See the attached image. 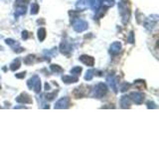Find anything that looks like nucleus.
I'll use <instances>...</instances> for the list:
<instances>
[{
  "mask_svg": "<svg viewBox=\"0 0 159 149\" xmlns=\"http://www.w3.org/2000/svg\"><path fill=\"white\" fill-rule=\"evenodd\" d=\"M27 86L30 89H33L35 93H38L41 92V79L37 74H34L31 79H28Z\"/></svg>",
  "mask_w": 159,
  "mask_h": 149,
  "instance_id": "nucleus-1",
  "label": "nucleus"
},
{
  "mask_svg": "<svg viewBox=\"0 0 159 149\" xmlns=\"http://www.w3.org/2000/svg\"><path fill=\"white\" fill-rule=\"evenodd\" d=\"M89 27V24L86 20L81 18H73V28L76 32H84V30H87Z\"/></svg>",
  "mask_w": 159,
  "mask_h": 149,
  "instance_id": "nucleus-2",
  "label": "nucleus"
},
{
  "mask_svg": "<svg viewBox=\"0 0 159 149\" xmlns=\"http://www.w3.org/2000/svg\"><path fill=\"white\" fill-rule=\"evenodd\" d=\"M107 93V84H103V83H99V84H97L96 87H94L93 96L94 97H97V98H102V97H103L104 96H106Z\"/></svg>",
  "mask_w": 159,
  "mask_h": 149,
  "instance_id": "nucleus-3",
  "label": "nucleus"
},
{
  "mask_svg": "<svg viewBox=\"0 0 159 149\" xmlns=\"http://www.w3.org/2000/svg\"><path fill=\"white\" fill-rule=\"evenodd\" d=\"M118 9H119V13H120V16L122 19V22L124 24H126L129 16H130V12H129V8L127 7V5L124 2H119L118 4Z\"/></svg>",
  "mask_w": 159,
  "mask_h": 149,
  "instance_id": "nucleus-4",
  "label": "nucleus"
},
{
  "mask_svg": "<svg viewBox=\"0 0 159 149\" xmlns=\"http://www.w3.org/2000/svg\"><path fill=\"white\" fill-rule=\"evenodd\" d=\"M157 22H158V15H152V16L146 19L145 23H144V27L147 30H152L157 25Z\"/></svg>",
  "mask_w": 159,
  "mask_h": 149,
  "instance_id": "nucleus-5",
  "label": "nucleus"
},
{
  "mask_svg": "<svg viewBox=\"0 0 159 149\" xmlns=\"http://www.w3.org/2000/svg\"><path fill=\"white\" fill-rule=\"evenodd\" d=\"M60 51H61L62 54L66 55V56H69L70 54L73 52V47L72 44L69 43L68 41H64L60 45Z\"/></svg>",
  "mask_w": 159,
  "mask_h": 149,
  "instance_id": "nucleus-6",
  "label": "nucleus"
},
{
  "mask_svg": "<svg viewBox=\"0 0 159 149\" xmlns=\"http://www.w3.org/2000/svg\"><path fill=\"white\" fill-rule=\"evenodd\" d=\"M129 97H130L131 102H135L136 104H141L144 101V94L142 93L139 92H133L129 94Z\"/></svg>",
  "mask_w": 159,
  "mask_h": 149,
  "instance_id": "nucleus-7",
  "label": "nucleus"
},
{
  "mask_svg": "<svg viewBox=\"0 0 159 149\" xmlns=\"http://www.w3.org/2000/svg\"><path fill=\"white\" fill-rule=\"evenodd\" d=\"M16 102L19 103H32L33 102L31 97H30L27 93H22L20 96H18L16 97Z\"/></svg>",
  "mask_w": 159,
  "mask_h": 149,
  "instance_id": "nucleus-8",
  "label": "nucleus"
},
{
  "mask_svg": "<svg viewBox=\"0 0 159 149\" xmlns=\"http://www.w3.org/2000/svg\"><path fill=\"white\" fill-rule=\"evenodd\" d=\"M70 106V98L65 97H62L61 99H59V101L56 102L55 104V108H68Z\"/></svg>",
  "mask_w": 159,
  "mask_h": 149,
  "instance_id": "nucleus-9",
  "label": "nucleus"
},
{
  "mask_svg": "<svg viewBox=\"0 0 159 149\" xmlns=\"http://www.w3.org/2000/svg\"><path fill=\"white\" fill-rule=\"evenodd\" d=\"M107 82L108 83L109 87L111 88V89H113L114 93H117L118 92V82H117V79L114 78L113 76H108L107 79Z\"/></svg>",
  "mask_w": 159,
  "mask_h": 149,
  "instance_id": "nucleus-10",
  "label": "nucleus"
},
{
  "mask_svg": "<svg viewBox=\"0 0 159 149\" xmlns=\"http://www.w3.org/2000/svg\"><path fill=\"white\" fill-rule=\"evenodd\" d=\"M79 59H80V61L86 65V66L93 67L94 65V59L91 56H88V55H82Z\"/></svg>",
  "mask_w": 159,
  "mask_h": 149,
  "instance_id": "nucleus-11",
  "label": "nucleus"
},
{
  "mask_svg": "<svg viewBox=\"0 0 159 149\" xmlns=\"http://www.w3.org/2000/svg\"><path fill=\"white\" fill-rule=\"evenodd\" d=\"M121 43L120 42H113L111 45V47H109V53H111V55H117L119 54V52L121 51Z\"/></svg>",
  "mask_w": 159,
  "mask_h": 149,
  "instance_id": "nucleus-12",
  "label": "nucleus"
},
{
  "mask_svg": "<svg viewBox=\"0 0 159 149\" xmlns=\"http://www.w3.org/2000/svg\"><path fill=\"white\" fill-rule=\"evenodd\" d=\"M83 87H80V88H77L76 89H75V92H74V94H75V97H76L77 98H80V97H83L84 96H87L88 94V88L86 87V89H83Z\"/></svg>",
  "mask_w": 159,
  "mask_h": 149,
  "instance_id": "nucleus-13",
  "label": "nucleus"
},
{
  "mask_svg": "<svg viewBox=\"0 0 159 149\" xmlns=\"http://www.w3.org/2000/svg\"><path fill=\"white\" fill-rule=\"evenodd\" d=\"M131 104V99L129 96H122L120 98V106L122 108H127L130 106Z\"/></svg>",
  "mask_w": 159,
  "mask_h": 149,
  "instance_id": "nucleus-14",
  "label": "nucleus"
},
{
  "mask_svg": "<svg viewBox=\"0 0 159 149\" xmlns=\"http://www.w3.org/2000/svg\"><path fill=\"white\" fill-rule=\"evenodd\" d=\"M62 79H63V82L66 84H74L79 81L78 77H75L74 74H71V76H63Z\"/></svg>",
  "mask_w": 159,
  "mask_h": 149,
  "instance_id": "nucleus-15",
  "label": "nucleus"
},
{
  "mask_svg": "<svg viewBox=\"0 0 159 149\" xmlns=\"http://www.w3.org/2000/svg\"><path fill=\"white\" fill-rule=\"evenodd\" d=\"M21 67V63H20V59H15L14 61L10 64V70H11L12 72H15L17 71V70Z\"/></svg>",
  "mask_w": 159,
  "mask_h": 149,
  "instance_id": "nucleus-16",
  "label": "nucleus"
},
{
  "mask_svg": "<svg viewBox=\"0 0 159 149\" xmlns=\"http://www.w3.org/2000/svg\"><path fill=\"white\" fill-rule=\"evenodd\" d=\"M26 13V7L24 5H20L16 8V12H15V17H18L20 15H24Z\"/></svg>",
  "mask_w": 159,
  "mask_h": 149,
  "instance_id": "nucleus-17",
  "label": "nucleus"
},
{
  "mask_svg": "<svg viewBox=\"0 0 159 149\" xmlns=\"http://www.w3.org/2000/svg\"><path fill=\"white\" fill-rule=\"evenodd\" d=\"M45 38H46V30H45L44 28H40L38 30V39L40 42H42L45 40Z\"/></svg>",
  "mask_w": 159,
  "mask_h": 149,
  "instance_id": "nucleus-18",
  "label": "nucleus"
},
{
  "mask_svg": "<svg viewBox=\"0 0 159 149\" xmlns=\"http://www.w3.org/2000/svg\"><path fill=\"white\" fill-rule=\"evenodd\" d=\"M5 42H6V44L9 45V46H11L14 50L17 49L18 47H20V44L16 41H14L13 39H6L5 40Z\"/></svg>",
  "mask_w": 159,
  "mask_h": 149,
  "instance_id": "nucleus-19",
  "label": "nucleus"
},
{
  "mask_svg": "<svg viewBox=\"0 0 159 149\" xmlns=\"http://www.w3.org/2000/svg\"><path fill=\"white\" fill-rule=\"evenodd\" d=\"M50 69H51V71L53 73H56V74H61L64 72L63 68L60 67L59 65H51V66H50Z\"/></svg>",
  "mask_w": 159,
  "mask_h": 149,
  "instance_id": "nucleus-20",
  "label": "nucleus"
},
{
  "mask_svg": "<svg viewBox=\"0 0 159 149\" xmlns=\"http://www.w3.org/2000/svg\"><path fill=\"white\" fill-rule=\"evenodd\" d=\"M57 93L58 92H53V93H48L45 94V98L47 99V101H53V99L56 97L57 96Z\"/></svg>",
  "mask_w": 159,
  "mask_h": 149,
  "instance_id": "nucleus-21",
  "label": "nucleus"
},
{
  "mask_svg": "<svg viewBox=\"0 0 159 149\" xmlns=\"http://www.w3.org/2000/svg\"><path fill=\"white\" fill-rule=\"evenodd\" d=\"M34 59H35L34 55H28V56L24 59V63L26 65H31L34 62Z\"/></svg>",
  "mask_w": 159,
  "mask_h": 149,
  "instance_id": "nucleus-22",
  "label": "nucleus"
},
{
  "mask_svg": "<svg viewBox=\"0 0 159 149\" xmlns=\"http://www.w3.org/2000/svg\"><path fill=\"white\" fill-rule=\"evenodd\" d=\"M39 5L37 3H32L31 5V14L32 15H36L39 12Z\"/></svg>",
  "mask_w": 159,
  "mask_h": 149,
  "instance_id": "nucleus-23",
  "label": "nucleus"
},
{
  "mask_svg": "<svg viewBox=\"0 0 159 149\" xmlns=\"http://www.w3.org/2000/svg\"><path fill=\"white\" fill-rule=\"evenodd\" d=\"M102 5H104V7H111L114 5V0H102Z\"/></svg>",
  "mask_w": 159,
  "mask_h": 149,
  "instance_id": "nucleus-24",
  "label": "nucleus"
},
{
  "mask_svg": "<svg viewBox=\"0 0 159 149\" xmlns=\"http://www.w3.org/2000/svg\"><path fill=\"white\" fill-rule=\"evenodd\" d=\"M93 70H89V71L86 73V76H84V79H86V81H91V79L93 78Z\"/></svg>",
  "mask_w": 159,
  "mask_h": 149,
  "instance_id": "nucleus-25",
  "label": "nucleus"
},
{
  "mask_svg": "<svg viewBox=\"0 0 159 149\" xmlns=\"http://www.w3.org/2000/svg\"><path fill=\"white\" fill-rule=\"evenodd\" d=\"M82 72V68L81 67H75L71 70V74H76V76H78V74H80Z\"/></svg>",
  "mask_w": 159,
  "mask_h": 149,
  "instance_id": "nucleus-26",
  "label": "nucleus"
},
{
  "mask_svg": "<svg viewBox=\"0 0 159 149\" xmlns=\"http://www.w3.org/2000/svg\"><path fill=\"white\" fill-rule=\"evenodd\" d=\"M127 42H128V43H130V44H133V43H134V34H133V32H132V31L128 34Z\"/></svg>",
  "mask_w": 159,
  "mask_h": 149,
  "instance_id": "nucleus-27",
  "label": "nucleus"
},
{
  "mask_svg": "<svg viewBox=\"0 0 159 149\" xmlns=\"http://www.w3.org/2000/svg\"><path fill=\"white\" fill-rule=\"evenodd\" d=\"M129 87H130V84H127V83H123V84H121V87H120V91H121L122 93L126 92Z\"/></svg>",
  "mask_w": 159,
  "mask_h": 149,
  "instance_id": "nucleus-28",
  "label": "nucleus"
},
{
  "mask_svg": "<svg viewBox=\"0 0 159 149\" xmlns=\"http://www.w3.org/2000/svg\"><path fill=\"white\" fill-rule=\"evenodd\" d=\"M25 76H26V72H22V73H19V74H15V77H16L17 79H24Z\"/></svg>",
  "mask_w": 159,
  "mask_h": 149,
  "instance_id": "nucleus-29",
  "label": "nucleus"
},
{
  "mask_svg": "<svg viewBox=\"0 0 159 149\" xmlns=\"http://www.w3.org/2000/svg\"><path fill=\"white\" fill-rule=\"evenodd\" d=\"M157 106H155V103L153 102H147V108H156Z\"/></svg>",
  "mask_w": 159,
  "mask_h": 149,
  "instance_id": "nucleus-30",
  "label": "nucleus"
},
{
  "mask_svg": "<svg viewBox=\"0 0 159 149\" xmlns=\"http://www.w3.org/2000/svg\"><path fill=\"white\" fill-rule=\"evenodd\" d=\"M29 38V33L27 31H23L22 32V39L24 40H27Z\"/></svg>",
  "mask_w": 159,
  "mask_h": 149,
  "instance_id": "nucleus-31",
  "label": "nucleus"
},
{
  "mask_svg": "<svg viewBox=\"0 0 159 149\" xmlns=\"http://www.w3.org/2000/svg\"><path fill=\"white\" fill-rule=\"evenodd\" d=\"M29 1H30V0H17V2L20 3V4H21V3H27Z\"/></svg>",
  "mask_w": 159,
  "mask_h": 149,
  "instance_id": "nucleus-32",
  "label": "nucleus"
},
{
  "mask_svg": "<svg viewBox=\"0 0 159 149\" xmlns=\"http://www.w3.org/2000/svg\"><path fill=\"white\" fill-rule=\"evenodd\" d=\"M45 88H46V89H47V91H48V89L50 88V86H49V84H45Z\"/></svg>",
  "mask_w": 159,
  "mask_h": 149,
  "instance_id": "nucleus-33",
  "label": "nucleus"
},
{
  "mask_svg": "<svg viewBox=\"0 0 159 149\" xmlns=\"http://www.w3.org/2000/svg\"><path fill=\"white\" fill-rule=\"evenodd\" d=\"M0 50H2V47L1 46H0Z\"/></svg>",
  "mask_w": 159,
  "mask_h": 149,
  "instance_id": "nucleus-34",
  "label": "nucleus"
},
{
  "mask_svg": "<svg viewBox=\"0 0 159 149\" xmlns=\"http://www.w3.org/2000/svg\"><path fill=\"white\" fill-rule=\"evenodd\" d=\"M0 89H1V86H0Z\"/></svg>",
  "mask_w": 159,
  "mask_h": 149,
  "instance_id": "nucleus-35",
  "label": "nucleus"
}]
</instances>
